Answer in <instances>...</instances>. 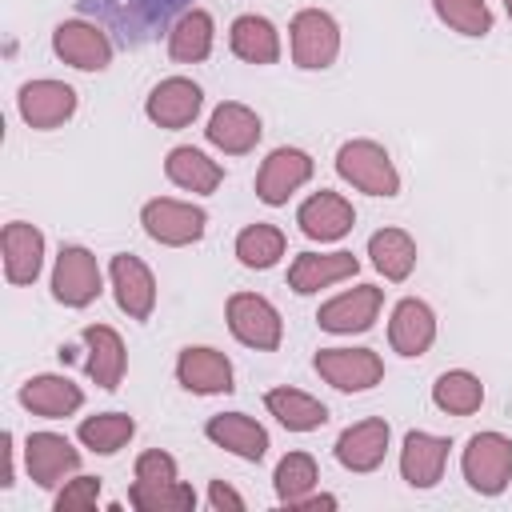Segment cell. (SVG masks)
I'll return each instance as SVG.
<instances>
[{
	"instance_id": "6da1fadb",
	"label": "cell",
	"mask_w": 512,
	"mask_h": 512,
	"mask_svg": "<svg viewBox=\"0 0 512 512\" xmlns=\"http://www.w3.org/2000/svg\"><path fill=\"white\" fill-rule=\"evenodd\" d=\"M188 4L192 0H76V8L124 48H140L168 32L188 12Z\"/></svg>"
},
{
	"instance_id": "7a4b0ae2",
	"label": "cell",
	"mask_w": 512,
	"mask_h": 512,
	"mask_svg": "<svg viewBox=\"0 0 512 512\" xmlns=\"http://www.w3.org/2000/svg\"><path fill=\"white\" fill-rule=\"evenodd\" d=\"M336 172L368 196H396V188H400V176H396L388 152L372 140H348L336 152Z\"/></svg>"
},
{
	"instance_id": "3957f363",
	"label": "cell",
	"mask_w": 512,
	"mask_h": 512,
	"mask_svg": "<svg viewBox=\"0 0 512 512\" xmlns=\"http://www.w3.org/2000/svg\"><path fill=\"white\" fill-rule=\"evenodd\" d=\"M464 480L480 496H496L512 480V440L500 432H476L464 448Z\"/></svg>"
},
{
	"instance_id": "277c9868",
	"label": "cell",
	"mask_w": 512,
	"mask_h": 512,
	"mask_svg": "<svg viewBox=\"0 0 512 512\" xmlns=\"http://www.w3.org/2000/svg\"><path fill=\"white\" fill-rule=\"evenodd\" d=\"M316 372L340 392H364V388L380 384L384 364L372 348H320L316 352Z\"/></svg>"
},
{
	"instance_id": "5b68a950",
	"label": "cell",
	"mask_w": 512,
	"mask_h": 512,
	"mask_svg": "<svg viewBox=\"0 0 512 512\" xmlns=\"http://www.w3.org/2000/svg\"><path fill=\"white\" fill-rule=\"evenodd\" d=\"M340 52L336 20L320 8H304L292 20V60L300 68H328Z\"/></svg>"
},
{
	"instance_id": "8992f818",
	"label": "cell",
	"mask_w": 512,
	"mask_h": 512,
	"mask_svg": "<svg viewBox=\"0 0 512 512\" xmlns=\"http://www.w3.org/2000/svg\"><path fill=\"white\" fill-rule=\"evenodd\" d=\"M52 296L68 308H84L100 296V268L88 248H76V244L60 248L56 272H52Z\"/></svg>"
},
{
	"instance_id": "52a82bcc",
	"label": "cell",
	"mask_w": 512,
	"mask_h": 512,
	"mask_svg": "<svg viewBox=\"0 0 512 512\" xmlns=\"http://www.w3.org/2000/svg\"><path fill=\"white\" fill-rule=\"evenodd\" d=\"M228 328H232V336L240 344L260 348V352H272L280 344V316L256 292H236L228 300Z\"/></svg>"
},
{
	"instance_id": "ba28073f",
	"label": "cell",
	"mask_w": 512,
	"mask_h": 512,
	"mask_svg": "<svg viewBox=\"0 0 512 512\" xmlns=\"http://www.w3.org/2000/svg\"><path fill=\"white\" fill-rule=\"evenodd\" d=\"M140 220H144V232H148L152 240L180 248V244H192V240L204 236V220H208V216H204V208H196V204L148 200L144 212H140Z\"/></svg>"
},
{
	"instance_id": "9c48e42d",
	"label": "cell",
	"mask_w": 512,
	"mask_h": 512,
	"mask_svg": "<svg viewBox=\"0 0 512 512\" xmlns=\"http://www.w3.org/2000/svg\"><path fill=\"white\" fill-rule=\"evenodd\" d=\"M52 48L64 64L84 68V72H100L112 60V40L96 32V24H84V20H64L52 36Z\"/></svg>"
},
{
	"instance_id": "30bf717a",
	"label": "cell",
	"mask_w": 512,
	"mask_h": 512,
	"mask_svg": "<svg viewBox=\"0 0 512 512\" xmlns=\"http://www.w3.org/2000/svg\"><path fill=\"white\" fill-rule=\"evenodd\" d=\"M308 176H312L308 152H300V148H276L260 164V172H256V196L264 204H284Z\"/></svg>"
},
{
	"instance_id": "8fae6325",
	"label": "cell",
	"mask_w": 512,
	"mask_h": 512,
	"mask_svg": "<svg viewBox=\"0 0 512 512\" xmlns=\"http://www.w3.org/2000/svg\"><path fill=\"white\" fill-rule=\"evenodd\" d=\"M24 460H28V476L40 488H56L68 472L80 468V452L56 432H32L24 444Z\"/></svg>"
},
{
	"instance_id": "7c38bea8",
	"label": "cell",
	"mask_w": 512,
	"mask_h": 512,
	"mask_svg": "<svg viewBox=\"0 0 512 512\" xmlns=\"http://www.w3.org/2000/svg\"><path fill=\"white\" fill-rule=\"evenodd\" d=\"M380 300H384V292L376 284H360V288L340 292L336 300H328L316 312V320H320L324 332H364V328H372V320L380 312Z\"/></svg>"
},
{
	"instance_id": "4fadbf2b",
	"label": "cell",
	"mask_w": 512,
	"mask_h": 512,
	"mask_svg": "<svg viewBox=\"0 0 512 512\" xmlns=\"http://www.w3.org/2000/svg\"><path fill=\"white\" fill-rule=\"evenodd\" d=\"M76 112V92L60 80H32L20 88V116L32 128H56Z\"/></svg>"
},
{
	"instance_id": "5bb4252c",
	"label": "cell",
	"mask_w": 512,
	"mask_h": 512,
	"mask_svg": "<svg viewBox=\"0 0 512 512\" xmlns=\"http://www.w3.org/2000/svg\"><path fill=\"white\" fill-rule=\"evenodd\" d=\"M144 112H148V120L160 124V128H184V124H192L196 112H200V88H196L192 80H184V76L160 80V84L152 88Z\"/></svg>"
},
{
	"instance_id": "9a60e30c",
	"label": "cell",
	"mask_w": 512,
	"mask_h": 512,
	"mask_svg": "<svg viewBox=\"0 0 512 512\" xmlns=\"http://www.w3.org/2000/svg\"><path fill=\"white\" fill-rule=\"evenodd\" d=\"M296 224L312 240H340L356 224V212H352V204L340 192H316V196H308L300 204Z\"/></svg>"
},
{
	"instance_id": "2e32d148",
	"label": "cell",
	"mask_w": 512,
	"mask_h": 512,
	"mask_svg": "<svg viewBox=\"0 0 512 512\" xmlns=\"http://www.w3.org/2000/svg\"><path fill=\"white\" fill-rule=\"evenodd\" d=\"M112 288H116V304L132 320H148L152 316L156 280L144 268V260H136V256H112Z\"/></svg>"
},
{
	"instance_id": "e0dca14e",
	"label": "cell",
	"mask_w": 512,
	"mask_h": 512,
	"mask_svg": "<svg viewBox=\"0 0 512 512\" xmlns=\"http://www.w3.org/2000/svg\"><path fill=\"white\" fill-rule=\"evenodd\" d=\"M176 376L188 392H200V396L232 392V364L216 348H184L176 360Z\"/></svg>"
},
{
	"instance_id": "ac0fdd59",
	"label": "cell",
	"mask_w": 512,
	"mask_h": 512,
	"mask_svg": "<svg viewBox=\"0 0 512 512\" xmlns=\"http://www.w3.org/2000/svg\"><path fill=\"white\" fill-rule=\"evenodd\" d=\"M448 440L444 436H432V432H408L404 436V448H400V472L412 488H432L444 472V460H448Z\"/></svg>"
},
{
	"instance_id": "d6986e66",
	"label": "cell",
	"mask_w": 512,
	"mask_h": 512,
	"mask_svg": "<svg viewBox=\"0 0 512 512\" xmlns=\"http://www.w3.org/2000/svg\"><path fill=\"white\" fill-rule=\"evenodd\" d=\"M356 268H360V260H356L352 252H324V256L300 252V256L292 260V268H288V284H292L300 296H308V292H316V288H328V284H336V280L356 276Z\"/></svg>"
},
{
	"instance_id": "ffe728a7",
	"label": "cell",
	"mask_w": 512,
	"mask_h": 512,
	"mask_svg": "<svg viewBox=\"0 0 512 512\" xmlns=\"http://www.w3.org/2000/svg\"><path fill=\"white\" fill-rule=\"evenodd\" d=\"M388 340L400 356H420L428 352V344L436 340V316L424 300H400L392 308V324H388Z\"/></svg>"
},
{
	"instance_id": "44dd1931",
	"label": "cell",
	"mask_w": 512,
	"mask_h": 512,
	"mask_svg": "<svg viewBox=\"0 0 512 512\" xmlns=\"http://www.w3.org/2000/svg\"><path fill=\"white\" fill-rule=\"evenodd\" d=\"M384 452H388V424L384 420H360V424L344 428L340 440H336V460L352 472L380 468Z\"/></svg>"
},
{
	"instance_id": "7402d4cb",
	"label": "cell",
	"mask_w": 512,
	"mask_h": 512,
	"mask_svg": "<svg viewBox=\"0 0 512 512\" xmlns=\"http://www.w3.org/2000/svg\"><path fill=\"white\" fill-rule=\"evenodd\" d=\"M204 132H208V140H212L216 148L240 156V152L256 148V140H260V116H256L252 108L228 100V104H220V108L212 112V120H208Z\"/></svg>"
},
{
	"instance_id": "603a6c76",
	"label": "cell",
	"mask_w": 512,
	"mask_h": 512,
	"mask_svg": "<svg viewBox=\"0 0 512 512\" xmlns=\"http://www.w3.org/2000/svg\"><path fill=\"white\" fill-rule=\"evenodd\" d=\"M4 244V276L12 284H32L40 276V256H44V236L24 224V220H12L0 236Z\"/></svg>"
},
{
	"instance_id": "cb8c5ba5",
	"label": "cell",
	"mask_w": 512,
	"mask_h": 512,
	"mask_svg": "<svg viewBox=\"0 0 512 512\" xmlns=\"http://www.w3.org/2000/svg\"><path fill=\"white\" fill-rule=\"evenodd\" d=\"M80 336L88 344V360H84L88 376L108 392L120 388V376H124V344H120V336L108 324H88Z\"/></svg>"
},
{
	"instance_id": "d4e9b609",
	"label": "cell",
	"mask_w": 512,
	"mask_h": 512,
	"mask_svg": "<svg viewBox=\"0 0 512 512\" xmlns=\"http://www.w3.org/2000/svg\"><path fill=\"white\" fill-rule=\"evenodd\" d=\"M204 432H208V440H216L220 448H228V452H236V456H244V460H260V456L268 452V432H264L252 416H244V412L212 416V420L204 424Z\"/></svg>"
},
{
	"instance_id": "484cf974",
	"label": "cell",
	"mask_w": 512,
	"mask_h": 512,
	"mask_svg": "<svg viewBox=\"0 0 512 512\" xmlns=\"http://www.w3.org/2000/svg\"><path fill=\"white\" fill-rule=\"evenodd\" d=\"M80 388L68 380V376H36L20 388V404L36 416H48V420H60V416H72L80 408Z\"/></svg>"
},
{
	"instance_id": "4316f807",
	"label": "cell",
	"mask_w": 512,
	"mask_h": 512,
	"mask_svg": "<svg viewBox=\"0 0 512 512\" xmlns=\"http://www.w3.org/2000/svg\"><path fill=\"white\" fill-rule=\"evenodd\" d=\"M228 44L248 64H276V56H280V36H276V28L264 16H240V20H232Z\"/></svg>"
},
{
	"instance_id": "83f0119b",
	"label": "cell",
	"mask_w": 512,
	"mask_h": 512,
	"mask_svg": "<svg viewBox=\"0 0 512 512\" xmlns=\"http://www.w3.org/2000/svg\"><path fill=\"white\" fill-rule=\"evenodd\" d=\"M164 172H168V180H172V184H180V188H188V192H216V188H220V180H224L220 164H216V160H208L200 148H188V144L168 152Z\"/></svg>"
},
{
	"instance_id": "f1b7e54d",
	"label": "cell",
	"mask_w": 512,
	"mask_h": 512,
	"mask_svg": "<svg viewBox=\"0 0 512 512\" xmlns=\"http://www.w3.org/2000/svg\"><path fill=\"white\" fill-rule=\"evenodd\" d=\"M264 404L288 432H312L328 420V408L320 400H312L308 392H296V388H272L264 396Z\"/></svg>"
},
{
	"instance_id": "f546056e",
	"label": "cell",
	"mask_w": 512,
	"mask_h": 512,
	"mask_svg": "<svg viewBox=\"0 0 512 512\" xmlns=\"http://www.w3.org/2000/svg\"><path fill=\"white\" fill-rule=\"evenodd\" d=\"M208 48H212V16L200 8H188L176 20V28L168 32V52H172V60L192 64V60H204Z\"/></svg>"
},
{
	"instance_id": "4dcf8cb0",
	"label": "cell",
	"mask_w": 512,
	"mask_h": 512,
	"mask_svg": "<svg viewBox=\"0 0 512 512\" xmlns=\"http://www.w3.org/2000/svg\"><path fill=\"white\" fill-rule=\"evenodd\" d=\"M368 256H372V264H376L388 280H404V276L412 272V264H416V244H412L408 232L384 228V232H376V236L368 240Z\"/></svg>"
},
{
	"instance_id": "1f68e13d",
	"label": "cell",
	"mask_w": 512,
	"mask_h": 512,
	"mask_svg": "<svg viewBox=\"0 0 512 512\" xmlns=\"http://www.w3.org/2000/svg\"><path fill=\"white\" fill-rule=\"evenodd\" d=\"M132 432H136V420L124 416V412L88 416V420H80V428H76V436L84 440V448H92V452H100V456L120 452V448L132 440Z\"/></svg>"
},
{
	"instance_id": "d6a6232c",
	"label": "cell",
	"mask_w": 512,
	"mask_h": 512,
	"mask_svg": "<svg viewBox=\"0 0 512 512\" xmlns=\"http://www.w3.org/2000/svg\"><path fill=\"white\" fill-rule=\"evenodd\" d=\"M432 400H436V408H444L452 416H472L484 400V388L472 372H444L432 384Z\"/></svg>"
},
{
	"instance_id": "836d02e7",
	"label": "cell",
	"mask_w": 512,
	"mask_h": 512,
	"mask_svg": "<svg viewBox=\"0 0 512 512\" xmlns=\"http://www.w3.org/2000/svg\"><path fill=\"white\" fill-rule=\"evenodd\" d=\"M236 256L244 268H272L284 256V232L272 224H252L236 236Z\"/></svg>"
},
{
	"instance_id": "e575fe53",
	"label": "cell",
	"mask_w": 512,
	"mask_h": 512,
	"mask_svg": "<svg viewBox=\"0 0 512 512\" xmlns=\"http://www.w3.org/2000/svg\"><path fill=\"white\" fill-rule=\"evenodd\" d=\"M128 500L140 508V512H188L196 504V492L180 480H168V484H144L136 480Z\"/></svg>"
},
{
	"instance_id": "d590c367",
	"label": "cell",
	"mask_w": 512,
	"mask_h": 512,
	"mask_svg": "<svg viewBox=\"0 0 512 512\" xmlns=\"http://www.w3.org/2000/svg\"><path fill=\"white\" fill-rule=\"evenodd\" d=\"M432 8L448 28L464 36H484L492 28V12L484 0H432Z\"/></svg>"
},
{
	"instance_id": "8d00e7d4",
	"label": "cell",
	"mask_w": 512,
	"mask_h": 512,
	"mask_svg": "<svg viewBox=\"0 0 512 512\" xmlns=\"http://www.w3.org/2000/svg\"><path fill=\"white\" fill-rule=\"evenodd\" d=\"M316 484V460L308 452H288L280 464H276V496L284 504L300 500L308 488Z\"/></svg>"
},
{
	"instance_id": "74e56055",
	"label": "cell",
	"mask_w": 512,
	"mask_h": 512,
	"mask_svg": "<svg viewBox=\"0 0 512 512\" xmlns=\"http://www.w3.org/2000/svg\"><path fill=\"white\" fill-rule=\"evenodd\" d=\"M96 496H100V480H96V476H76V480L56 496V512H84V508H96Z\"/></svg>"
},
{
	"instance_id": "f35d334b",
	"label": "cell",
	"mask_w": 512,
	"mask_h": 512,
	"mask_svg": "<svg viewBox=\"0 0 512 512\" xmlns=\"http://www.w3.org/2000/svg\"><path fill=\"white\" fill-rule=\"evenodd\" d=\"M136 480H144V484H168V480H176V460L168 452L152 448V452H144L136 460Z\"/></svg>"
},
{
	"instance_id": "ab89813d",
	"label": "cell",
	"mask_w": 512,
	"mask_h": 512,
	"mask_svg": "<svg viewBox=\"0 0 512 512\" xmlns=\"http://www.w3.org/2000/svg\"><path fill=\"white\" fill-rule=\"evenodd\" d=\"M208 504L220 512V508H232V512H240L244 508V496L240 492H232L224 480H212V488H208Z\"/></svg>"
},
{
	"instance_id": "60d3db41",
	"label": "cell",
	"mask_w": 512,
	"mask_h": 512,
	"mask_svg": "<svg viewBox=\"0 0 512 512\" xmlns=\"http://www.w3.org/2000/svg\"><path fill=\"white\" fill-rule=\"evenodd\" d=\"M288 508H304V512H316V508H336V496H300V500H292Z\"/></svg>"
},
{
	"instance_id": "b9f144b4",
	"label": "cell",
	"mask_w": 512,
	"mask_h": 512,
	"mask_svg": "<svg viewBox=\"0 0 512 512\" xmlns=\"http://www.w3.org/2000/svg\"><path fill=\"white\" fill-rule=\"evenodd\" d=\"M504 8H508V16H512V0H504Z\"/></svg>"
}]
</instances>
